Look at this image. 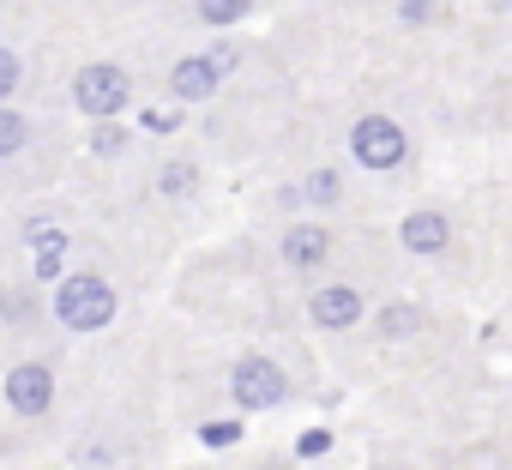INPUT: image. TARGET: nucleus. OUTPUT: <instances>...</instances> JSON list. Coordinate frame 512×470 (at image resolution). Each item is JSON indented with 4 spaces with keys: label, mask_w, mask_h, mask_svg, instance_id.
Returning <instances> with one entry per match:
<instances>
[{
    "label": "nucleus",
    "mask_w": 512,
    "mask_h": 470,
    "mask_svg": "<svg viewBox=\"0 0 512 470\" xmlns=\"http://www.w3.org/2000/svg\"><path fill=\"white\" fill-rule=\"evenodd\" d=\"M350 157H356L362 169L386 175V169H398V163L410 157V139H404V127H398L392 115H362V121L350 127Z\"/></svg>",
    "instance_id": "nucleus-3"
},
{
    "label": "nucleus",
    "mask_w": 512,
    "mask_h": 470,
    "mask_svg": "<svg viewBox=\"0 0 512 470\" xmlns=\"http://www.w3.org/2000/svg\"><path fill=\"white\" fill-rule=\"evenodd\" d=\"M193 181H199V169H193V163H163V175H157V187H163L169 199H187V193H193Z\"/></svg>",
    "instance_id": "nucleus-12"
},
{
    "label": "nucleus",
    "mask_w": 512,
    "mask_h": 470,
    "mask_svg": "<svg viewBox=\"0 0 512 470\" xmlns=\"http://www.w3.org/2000/svg\"><path fill=\"white\" fill-rule=\"evenodd\" d=\"M302 199H314V205H338V169H314V175L302 181Z\"/></svg>",
    "instance_id": "nucleus-13"
},
{
    "label": "nucleus",
    "mask_w": 512,
    "mask_h": 470,
    "mask_svg": "<svg viewBox=\"0 0 512 470\" xmlns=\"http://www.w3.org/2000/svg\"><path fill=\"white\" fill-rule=\"evenodd\" d=\"M127 103H133V79H127V67H115V61H91V67H79V79H73V109H79V115H91V121H115Z\"/></svg>",
    "instance_id": "nucleus-2"
},
{
    "label": "nucleus",
    "mask_w": 512,
    "mask_h": 470,
    "mask_svg": "<svg viewBox=\"0 0 512 470\" xmlns=\"http://www.w3.org/2000/svg\"><path fill=\"white\" fill-rule=\"evenodd\" d=\"M326 446H332V434H326V428H320V434H302V458H320Z\"/></svg>",
    "instance_id": "nucleus-21"
},
{
    "label": "nucleus",
    "mask_w": 512,
    "mask_h": 470,
    "mask_svg": "<svg viewBox=\"0 0 512 470\" xmlns=\"http://www.w3.org/2000/svg\"><path fill=\"white\" fill-rule=\"evenodd\" d=\"M326 254H332V235H326L320 223H296V229L284 235V266H296V272H320Z\"/></svg>",
    "instance_id": "nucleus-8"
},
{
    "label": "nucleus",
    "mask_w": 512,
    "mask_h": 470,
    "mask_svg": "<svg viewBox=\"0 0 512 470\" xmlns=\"http://www.w3.org/2000/svg\"><path fill=\"white\" fill-rule=\"evenodd\" d=\"M7 404H13L19 416H43V410L55 404V374H49L43 362H19V368L7 374Z\"/></svg>",
    "instance_id": "nucleus-6"
},
{
    "label": "nucleus",
    "mask_w": 512,
    "mask_h": 470,
    "mask_svg": "<svg viewBox=\"0 0 512 470\" xmlns=\"http://www.w3.org/2000/svg\"><path fill=\"white\" fill-rule=\"evenodd\" d=\"M229 392H235L241 410H272V404H284V368L266 362V356H241Z\"/></svg>",
    "instance_id": "nucleus-4"
},
{
    "label": "nucleus",
    "mask_w": 512,
    "mask_h": 470,
    "mask_svg": "<svg viewBox=\"0 0 512 470\" xmlns=\"http://www.w3.org/2000/svg\"><path fill=\"white\" fill-rule=\"evenodd\" d=\"M55 320H61L67 332H103V326L115 320V290H109L97 272H73V278H61V290H55Z\"/></svg>",
    "instance_id": "nucleus-1"
},
{
    "label": "nucleus",
    "mask_w": 512,
    "mask_h": 470,
    "mask_svg": "<svg viewBox=\"0 0 512 470\" xmlns=\"http://www.w3.org/2000/svg\"><path fill=\"white\" fill-rule=\"evenodd\" d=\"M193 13H199L205 25H217V31H223V25H235V19H247V13H253V0H193Z\"/></svg>",
    "instance_id": "nucleus-11"
},
{
    "label": "nucleus",
    "mask_w": 512,
    "mask_h": 470,
    "mask_svg": "<svg viewBox=\"0 0 512 470\" xmlns=\"http://www.w3.org/2000/svg\"><path fill=\"white\" fill-rule=\"evenodd\" d=\"M25 139H31V127H25V121H19L13 109H0V151H7V157H13V151H19Z\"/></svg>",
    "instance_id": "nucleus-16"
},
{
    "label": "nucleus",
    "mask_w": 512,
    "mask_h": 470,
    "mask_svg": "<svg viewBox=\"0 0 512 470\" xmlns=\"http://www.w3.org/2000/svg\"><path fill=\"white\" fill-rule=\"evenodd\" d=\"M398 242H404L410 254H440V248L452 242V223H446V211H410L404 229H398Z\"/></svg>",
    "instance_id": "nucleus-9"
},
{
    "label": "nucleus",
    "mask_w": 512,
    "mask_h": 470,
    "mask_svg": "<svg viewBox=\"0 0 512 470\" xmlns=\"http://www.w3.org/2000/svg\"><path fill=\"white\" fill-rule=\"evenodd\" d=\"M61 260H67V229H37L31 235V272L43 284H55L61 278Z\"/></svg>",
    "instance_id": "nucleus-10"
},
{
    "label": "nucleus",
    "mask_w": 512,
    "mask_h": 470,
    "mask_svg": "<svg viewBox=\"0 0 512 470\" xmlns=\"http://www.w3.org/2000/svg\"><path fill=\"white\" fill-rule=\"evenodd\" d=\"M19 79H25V67H19V55H13V49H0V103H7V97L19 91Z\"/></svg>",
    "instance_id": "nucleus-17"
},
{
    "label": "nucleus",
    "mask_w": 512,
    "mask_h": 470,
    "mask_svg": "<svg viewBox=\"0 0 512 470\" xmlns=\"http://www.w3.org/2000/svg\"><path fill=\"white\" fill-rule=\"evenodd\" d=\"M217 85H223V73H217L205 55H187V61L169 67V97H175V103H205Z\"/></svg>",
    "instance_id": "nucleus-7"
},
{
    "label": "nucleus",
    "mask_w": 512,
    "mask_h": 470,
    "mask_svg": "<svg viewBox=\"0 0 512 470\" xmlns=\"http://www.w3.org/2000/svg\"><path fill=\"white\" fill-rule=\"evenodd\" d=\"M31 314H37V302H31L25 290H13V296H0V320H13V326H19V320H31Z\"/></svg>",
    "instance_id": "nucleus-18"
},
{
    "label": "nucleus",
    "mask_w": 512,
    "mask_h": 470,
    "mask_svg": "<svg viewBox=\"0 0 512 470\" xmlns=\"http://www.w3.org/2000/svg\"><path fill=\"white\" fill-rule=\"evenodd\" d=\"M0 163H7V151H0Z\"/></svg>",
    "instance_id": "nucleus-22"
},
{
    "label": "nucleus",
    "mask_w": 512,
    "mask_h": 470,
    "mask_svg": "<svg viewBox=\"0 0 512 470\" xmlns=\"http://www.w3.org/2000/svg\"><path fill=\"white\" fill-rule=\"evenodd\" d=\"M199 440H205V446H235V440H241V422H205Z\"/></svg>",
    "instance_id": "nucleus-19"
},
{
    "label": "nucleus",
    "mask_w": 512,
    "mask_h": 470,
    "mask_svg": "<svg viewBox=\"0 0 512 470\" xmlns=\"http://www.w3.org/2000/svg\"><path fill=\"white\" fill-rule=\"evenodd\" d=\"M308 314H314V326H320V332H350V326L368 314V302H362V290H356V284H320V290H314V302H308Z\"/></svg>",
    "instance_id": "nucleus-5"
},
{
    "label": "nucleus",
    "mask_w": 512,
    "mask_h": 470,
    "mask_svg": "<svg viewBox=\"0 0 512 470\" xmlns=\"http://www.w3.org/2000/svg\"><path fill=\"white\" fill-rule=\"evenodd\" d=\"M205 61H211L217 73H235V61H241V43H211V49H205Z\"/></svg>",
    "instance_id": "nucleus-20"
},
{
    "label": "nucleus",
    "mask_w": 512,
    "mask_h": 470,
    "mask_svg": "<svg viewBox=\"0 0 512 470\" xmlns=\"http://www.w3.org/2000/svg\"><path fill=\"white\" fill-rule=\"evenodd\" d=\"M127 139H133L127 127H115V121H103V127L91 133V151H97V157H121V151H127Z\"/></svg>",
    "instance_id": "nucleus-15"
},
{
    "label": "nucleus",
    "mask_w": 512,
    "mask_h": 470,
    "mask_svg": "<svg viewBox=\"0 0 512 470\" xmlns=\"http://www.w3.org/2000/svg\"><path fill=\"white\" fill-rule=\"evenodd\" d=\"M380 332H386V338H410V332H416V308H410V302L380 308Z\"/></svg>",
    "instance_id": "nucleus-14"
}]
</instances>
